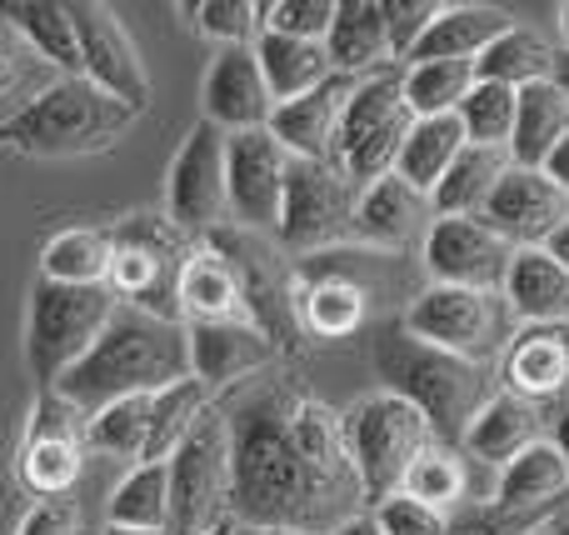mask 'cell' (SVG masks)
<instances>
[{
  "label": "cell",
  "instance_id": "cell-1",
  "mask_svg": "<svg viewBox=\"0 0 569 535\" xmlns=\"http://www.w3.org/2000/svg\"><path fill=\"white\" fill-rule=\"evenodd\" d=\"M216 406L230 436L236 526L330 535L370 511L345 450V420L290 370H266Z\"/></svg>",
  "mask_w": 569,
  "mask_h": 535
},
{
  "label": "cell",
  "instance_id": "cell-2",
  "mask_svg": "<svg viewBox=\"0 0 569 535\" xmlns=\"http://www.w3.org/2000/svg\"><path fill=\"white\" fill-rule=\"evenodd\" d=\"M190 376V340L186 320H160L136 306H116L100 340L56 380V396L70 400L80 416L126 396H156Z\"/></svg>",
  "mask_w": 569,
  "mask_h": 535
},
{
  "label": "cell",
  "instance_id": "cell-3",
  "mask_svg": "<svg viewBox=\"0 0 569 535\" xmlns=\"http://www.w3.org/2000/svg\"><path fill=\"white\" fill-rule=\"evenodd\" d=\"M370 360L375 376H380V390L410 400L430 420L435 440H445V446H460L470 420L495 396V366H475V360H460L450 350L430 346V340L410 336L400 316L375 326Z\"/></svg>",
  "mask_w": 569,
  "mask_h": 535
},
{
  "label": "cell",
  "instance_id": "cell-4",
  "mask_svg": "<svg viewBox=\"0 0 569 535\" xmlns=\"http://www.w3.org/2000/svg\"><path fill=\"white\" fill-rule=\"evenodd\" d=\"M136 110L120 106L86 76H50L26 106L0 120V140L20 156L60 160V156H96L110 150L130 130Z\"/></svg>",
  "mask_w": 569,
  "mask_h": 535
},
{
  "label": "cell",
  "instance_id": "cell-5",
  "mask_svg": "<svg viewBox=\"0 0 569 535\" xmlns=\"http://www.w3.org/2000/svg\"><path fill=\"white\" fill-rule=\"evenodd\" d=\"M206 246H216L226 256V266L240 280V300L246 316L260 336L276 346V356H300L305 326H300V260L284 256L280 240L266 230L246 226H220L206 236Z\"/></svg>",
  "mask_w": 569,
  "mask_h": 535
},
{
  "label": "cell",
  "instance_id": "cell-6",
  "mask_svg": "<svg viewBox=\"0 0 569 535\" xmlns=\"http://www.w3.org/2000/svg\"><path fill=\"white\" fill-rule=\"evenodd\" d=\"M196 240L170 216H130L110 226V270L106 290L120 306H136L146 316L180 320V266Z\"/></svg>",
  "mask_w": 569,
  "mask_h": 535
},
{
  "label": "cell",
  "instance_id": "cell-7",
  "mask_svg": "<svg viewBox=\"0 0 569 535\" xmlns=\"http://www.w3.org/2000/svg\"><path fill=\"white\" fill-rule=\"evenodd\" d=\"M120 300L106 286H56L36 280L26 310V366L40 390H50L110 326Z\"/></svg>",
  "mask_w": 569,
  "mask_h": 535
},
{
  "label": "cell",
  "instance_id": "cell-8",
  "mask_svg": "<svg viewBox=\"0 0 569 535\" xmlns=\"http://www.w3.org/2000/svg\"><path fill=\"white\" fill-rule=\"evenodd\" d=\"M345 420V450H350V466L360 476L365 506H380V501L400 496L405 470L415 466L420 450L435 446V430L410 400L390 396V390H375Z\"/></svg>",
  "mask_w": 569,
  "mask_h": 535
},
{
  "label": "cell",
  "instance_id": "cell-9",
  "mask_svg": "<svg viewBox=\"0 0 569 535\" xmlns=\"http://www.w3.org/2000/svg\"><path fill=\"white\" fill-rule=\"evenodd\" d=\"M410 126H415V110L405 106L400 66L355 80L350 100H345V116H340V136H335V170L355 190L395 176V160H400Z\"/></svg>",
  "mask_w": 569,
  "mask_h": 535
},
{
  "label": "cell",
  "instance_id": "cell-10",
  "mask_svg": "<svg viewBox=\"0 0 569 535\" xmlns=\"http://www.w3.org/2000/svg\"><path fill=\"white\" fill-rule=\"evenodd\" d=\"M400 320L410 336L430 340L460 360H475V366H500V350L515 336V316L505 296L460 286H425Z\"/></svg>",
  "mask_w": 569,
  "mask_h": 535
},
{
  "label": "cell",
  "instance_id": "cell-11",
  "mask_svg": "<svg viewBox=\"0 0 569 535\" xmlns=\"http://www.w3.org/2000/svg\"><path fill=\"white\" fill-rule=\"evenodd\" d=\"M170 476V516L166 535H206L230 521V436L220 406L200 416V426L166 460Z\"/></svg>",
  "mask_w": 569,
  "mask_h": 535
},
{
  "label": "cell",
  "instance_id": "cell-12",
  "mask_svg": "<svg viewBox=\"0 0 569 535\" xmlns=\"http://www.w3.org/2000/svg\"><path fill=\"white\" fill-rule=\"evenodd\" d=\"M355 200L360 190L330 160H290L280 200L276 240L284 256H330L355 240Z\"/></svg>",
  "mask_w": 569,
  "mask_h": 535
},
{
  "label": "cell",
  "instance_id": "cell-13",
  "mask_svg": "<svg viewBox=\"0 0 569 535\" xmlns=\"http://www.w3.org/2000/svg\"><path fill=\"white\" fill-rule=\"evenodd\" d=\"M86 470V416L56 390H36L16 450V476L36 501H66Z\"/></svg>",
  "mask_w": 569,
  "mask_h": 535
},
{
  "label": "cell",
  "instance_id": "cell-14",
  "mask_svg": "<svg viewBox=\"0 0 569 535\" xmlns=\"http://www.w3.org/2000/svg\"><path fill=\"white\" fill-rule=\"evenodd\" d=\"M166 216L186 230L190 240H206L210 230L230 226V196H226V130L210 120H196L180 140V156L170 160L166 186Z\"/></svg>",
  "mask_w": 569,
  "mask_h": 535
},
{
  "label": "cell",
  "instance_id": "cell-15",
  "mask_svg": "<svg viewBox=\"0 0 569 535\" xmlns=\"http://www.w3.org/2000/svg\"><path fill=\"white\" fill-rule=\"evenodd\" d=\"M70 20H76L80 40V76L140 116L150 106V76L146 60H140V46L120 26V16L100 0H70Z\"/></svg>",
  "mask_w": 569,
  "mask_h": 535
},
{
  "label": "cell",
  "instance_id": "cell-16",
  "mask_svg": "<svg viewBox=\"0 0 569 535\" xmlns=\"http://www.w3.org/2000/svg\"><path fill=\"white\" fill-rule=\"evenodd\" d=\"M420 260L435 286L490 290V296H500L505 276H510L515 246L495 236L480 216H440L430 226V236H425Z\"/></svg>",
  "mask_w": 569,
  "mask_h": 535
},
{
  "label": "cell",
  "instance_id": "cell-17",
  "mask_svg": "<svg viewBox=\"0 0 569 535\" xmlns=\"http://www.w3.org/2000/svg\"><path fill=\"white\" fill-rule=\"evenodd\" d=\"M284 176H290V156L270 130H240L226 136V196H230V226L266 230L276 236L280 226V200Z\"/></svg>",
  "mask_w": 569,
  "mask_h": 535
},
{
  "label": "cell",
  "instance_id": "cell-18",
  "mask_svg": "<svg viewBox=\"0 0 569 535\" xmlns=\"http://www.w3.org/2000/svg\"><path fill=\"white\" fill-rule=\"evenodd\" d=\"M480 220L500 240H510L515 250H540V246H550V236L569 220V196L545 170L510 166L505 180L495 186V196L485 200Z\"/></svg>",
  "mask_w": 569,
  "mask_h": 535
},
{
  "label": "cell",
  "instance_id": "cell-19",
  "mask_svg": "<svg viewBox=\"0 0 569 535\" xmlns=\"http://www.w3.org/2000/svg\"><path fill=\"white\" fill-rule=\"evenodd\" d=\"M500 390L550 410L569 396V320L560 326H515L500 350Z\"/></svg>",
  "mask_w": 569,
  "mask_h": 535
},
{
  "label": "cell",
  "instance_id": "cell-20",
  "mask_svg": "<svg viewBox=\"0 0 569 535\" xmlns=\"http://www.w3.org/2000/svg\"><path fill=\"white\" fill-rule=\"evenodd\" d=\"M200 110L216 130L226 136H240V130H266L270 126V86L260 76L256 46H226L216 50L206 70V86H200Z\"/></svg>",
  "mask_w": 569,
  "mask_h": 535
},
{
  "label": "cell",
  "instance_id": "cell-21",
  "mask_svg": "<svg viewBox=\"0 0 569 535\" xmlns=\"http://www.w3.org/2000/svg\"><path fill=\"white\" fill-rule=\"evenodd\" d=\"M435 206L425 190H415L410 180L385 176L375 186L360 190L355 200V240L370 250H390V256H405V250H425V236L435 226Z\"/></svg>",
  "mask_w": 569,
  "mask_h": 535
},
{
  "label": "cell",
  "instance_id": "cell-22",
  "mask_svg": "<svg viewBox=\"0 0 569 535\" xmlns=\"http://www.w3.org/2000/svg\"><path fill=\"white\" fill-rule=\"evenodd\" d=\"M190 376L210 390H236L246 380L276 370V346L256 326H186Z\"/></svg>",
  "mask_w": 569,
  "mask_h": 535
},
{
  "label": "cell",
  "instance_id": "cell-23",
  "mask_svg": "<svg viewBox=\"0 0 569 535\" xmlns=\"http://www.w3.org/2000/svg\"><path fill=\"white\" fill-rule=\"evenodd\" d=\"M350 90H355L350 76H330L310 96H295L270 110L266 130L280 140V150L290 160H330L335 166V136H340V116Z\"/></svg>",
  "mask_w": 569,
  "mask_h": 535
},
{
  "label": "cell",
  "instance_id": "cell-24",
  "mask_svg": "<svg viewBox=\"0 0 569 535\" xmlns=\"http://www.w3.org/2000/svg\"><path fill=\"white\" fill-rule=\"evenodd\" d=\"M545 426H550V420H545L540 406L510 396V390H495V396L480 406V416L470 420V430L460 436V450L470 466L500 476L515 456H525L535 440H545Z\"/></svg>",
  "mask_w": 569,
  "mask_h": 535
},
{
  "label": "cell",
  "instance_id": "cell-25",
  "mask_svg": "<svg viewBox=\"0 0 569 535\" xmlns=\"http://www.w3.org/2000/svg\"><path fill=\"white\" fill-rule=\"evenodd\" d=\"M176 300H180V320H186V326H250L236 270H230L226 256H220L216 246H206V240L190 246L186 266H180Z\"/></svg>",
  "mask_w": 569,
  "mask_h": 535
},
{
  "label": "cell",
  "instance_id": "cell-26",
  "mask_svg": "<svg viewBox=\"0 0 569 535\" xmlns=\"http://www.w3.org/2000/svg\"><path fill=\"white\" fill-rule=\"evenodd\" d=\"M370 320V296L345 270H320L300 260V326L305 340H345L360 336Z\"/></svg>",
  "mask_w": 569,
  "mask_h": 535
},
{
  "label": "cell",
  "instance_id": "cell-27",
  "mask_svg": "<svg viewBox=\"0 0 569 535\" xmlns=\"http://www.w3.org/2000/svg\"><path fill=\"white\" fill-rule=\"evenodd\" d=\"M569 496V466L550 440H535L525 456L495 476V501L490 506L510 511V516H555Z\"/></svg>",
  "mask_w": 569,
  "mask_h": 535
},
{
  "label": "cell",
  "instance_id": "cell-28",
  "mask_svg": "<svg viewBox=\"0 0 569 535\" xmlns=\"http://www.w3.org/2000/svg\"><path fill=\"white\" fill-rule=\"evenodd\" d=\"M500 296L520 326H560V320H569V270L545 246L515 250Z\"/></svg>",
  "mask_w": 569,
  "mask_h": 535
},
{
  "label": "cell",
  "instance_id": "cell-29",
  "mask_svg": "<svg viewBox=\"0 0 569 535\" xmlns=\"http://www.w3.org/2000/svg\"><path fill=\"white\" fill-rule=\"evenodd\" d=\"M325 56H330L335 76L365 80L375 70H390V36H385V16L380 0H340L330 20V36H325Z\"/></svg>",
  "mask_w": 569,
  "mask_h": 535
},
{
  "label": "cell",
  "instance_id": "cell-30",
  "mask_svg": "<svg viewBox=\"0 0 569 535\" xmlns=\"http://www.w3.org/2000/svg\"><path fill=\"white\" fill-rule=\"evenodd\" d=\"M510 26L515 16L500 6H440V16L430 20V30L420 36V46L410 50L405 66H420V60H480Z\"/></svg>",
  "mask_w": 569,
  "mask_h": 535
},
{
  "label": "cell",
  "instance_id": "cell-31",
  "mask_svg": "<svg viewBox=\"0 0 569 535\" xmlns=\"http://www.w3.org/2000/svg\"><path fill=\"white\" fill-rule=\"evenodd\" d=\"M569 136V96L555 80H535L515 96V136H510V160L520 170H540L550 150Z\"/></svg>",
  "mask_w": 569,
  "mask_h": 535
},
{
  "label": "cell",
  "instance_id": "cell-32",
  "mask_svg": "<svg viewBox=\"0 0 569 535\" xmlns=\"http://www.w3.org/2000/svg\"><path fill=\"white\" fill-rule=\"evenodd\" d=\"M0 20L20 40H30V50L56 76H80V40L76 20H70V0H10V6H0Z\"/></svg>",
  "mask_w": 569,
  "mask_h": 535
},
{
  "label": "cell",
  "instance_id": "cell-33",
  "mask_svg": "<svg viewBox=\"0 0 569 535\" xmlns=\"http://www.w3.org/2000/svg\"><path fill=\"white\" fill-rule=\"evenodd\" d=\"M256 60H260V76H266L276 106H284L295 96H310L315 86H325L335 76L320 40H295V36H276V30H260Z\"/></svg>",
  "mask_w": 569,
  "mask_h": 535
},
{
  "label": "cell",
  "instance_id": "cell-34",
  "mask_svg": "<svg viewBox=\"0 0 569 535\" xmlns=\"http://www.w3.org/2000/svg\"><path fill=\"white\" fill-rule=\"evenodd\" d=\"M510 150H490V146H465L455 156V166L445 170V180L430 190L435 216H480L485 200L495 196V186L510 170Z\"/></svg>",
  "mask_w": 569,
  "mask_h": 535
},
{
  "label": "cell",
  "instance_id": "cell-35",
  "mask_svg": "<svg viewBox=\"0 0 569 535\" xmlns=\"http://www.w3.org/2000/svg\"><path fill=\"white\" fill-rule=\"evenodd\" d=\"M400 496L420 501V506L440 511V516H460L470 506V460H465L460 446H445L435 440L430 450L415 456V466L405 470Z\"/></svg>",
  "mask_w": 569,
  "mask_h": 535
},
{
  "label": "cell",
  "instance_id": "cell-36",
  "mask_svg": "<svg viewBox=\"0 0 569 535\" xmlns=\"http://www.w3.org/2000/svg\"><path fill=\"white\" fill-rule=\"evenodd\" d=\"M465 150V130L455 116H430V120H415L410 136L400 146V160H395V176L410 180L415 190L430 196L435 186L445 180V170L455 166V156Z\"/></svg>",
  "mask_w": 569,
  "mask_h": 535
},
{
  "label": "cell",
  "instance_id": "cell-37",
  "mask_svg": "<svg viewBox=\"0 0 569 535\" xmlns=\"http://www.w3.org/2000/svg\"><path fill=\"white\" fill-rule=\"evenodd\" d=\"M216 406V390L200 386L196 376L176 380V386L150 396V436H146V456L140 460H170L176 446L200 426V416Z\"/></svg>",
  "mask_w": 569,
  "mask_h": 535
},
{
  "label": "cell",
  "instance_id": "cell-38",
  "mask_svg": "<svg viewBox=\"0 0 569 535\" xmlns=\"http://www.w3.org/2000/svg\"><path fill=\"white\" fill-rule=\"evenodd\" d=\"M110 270V230L100 226H70L46 240L40 250V280L56 286H106Z\"/></svg>",
  "mask_w": 569,
  "mask_h": 535
},
{
  "label": "cell",
  "instance_id": "cell-39",
  "mask_svg": "<svg viewBox=\"0 0 569 535\" xmlns=\"http://www.w3.org/2000/svg\"><path fill=\"white\" fill-rule=\"evenodd\" d=\"M555 70V46L540 36V30L510 26L480 60H475V80H490V86H510L525 90L535 80H550Z\"/></svg>",
  "mask_w": 569,
  "mask_h": 535
},
{
  "label": "cell",
  "instance_id": "cell-40",
  "mask_svg": "<svg viewBox=\"0 0 569 535\" xmlns=\"http://www.w3.org/2000/svg\"><path fill=\"white\" fill-rule=\"evenodd\" d=\"M166 516H170V476H166V460H140V466L116 486V496H110L106 526L166 535Z\"/></svg>",
  "mask_w": 569,
  "mask_h": 535
},
{
  "label": "cell",
  "instance_id": "cell-41",
  "mask_svg": "<svg viewBox=\"0 0 569 535\" xmlns=\"http://www.w3.org/2000/svg\"><path fill=\"white\" fill-rule=\"evenodd\" d=\"M400 90L415 120L455 116L460 100L475 90V60H420V66H400Z\"/></svg>",
  "mask_w": 569,
  "mask_h": 535
},
{
  "label": "cell",
  "instance_id": "cell-42",
  "mask_svg": "<svg viewBox=\"0 0 569 535\" xmlns=\"http://www.w3.org/2000/svg\"><path fill=\"white\" fill-rule=\"evenodd\" d=\"M146 436H150V396L110 400L96 416H86V450H100L110 460H136L140 466Z\"/></svg>",
  "mask_w": 569,
  "mask_h": 535
},
{
  "label": "cell",
  "instance_id": "cell-43",
  "mask_svg": "<svg viewBox=\"0 0 569 535\" xmlns=\"http://www.w3.org/2000/svg\"><path fill=\"white\" fill-rule=\"evenodd\" d=\"M515 96L510 86H490V80H475V90L460 100L455 120L465 130V146H490V150H510L515 136Z\"/></svg>",
  "mask_w": 569,
  "mask_h": 535
},
{
  "label": "cell",
  "instance_id": "cell-44",
  "mask_svg": "<svg viewBox=\"0 0 569 535\" xmlns=\"http://www.w3.org/2000/svg\"><path fill=\"white\" fill-rule=\"evenodd\" d=\"M190 16H196L200 36L220 40V50L256 46L266 30V6H256V0H200V6H190Z\"/></svg>",
  "mask_w": 569,
  "mask_h": 535
},
{
  "label": "cell",
  "instance_id": "cell-45",
  "mask_svg": "<svg viewBox=\"0 0 569 535\" xmlns=\"http://www.w3.org/2000/svg\"><path fill=\"white\" fill-rule=\"evenodd\" d=\"M340 0H270L266 6V30L276 36H295V40H320L330 36V20Z\"/></svg>",
  "mask_w": 569,
  "mask_h": 535
},
{
  "label": "cell",
  "instance_id": "cell-46",
  "mask_svg": "<svg viewBox=\"0 0 569 535\" xmlns=\"http://www.w3.org/2000/svg\"><path fill=\"white\" fill-rule=\"evenodd\" d=\"M380 16H385V36H390L395 66H405L410 50L420 46V36L430 30V20L440 16V6H435V0H380Z\"/></svg>",
  "mask_w": 569,
  "mask_h": 535
},
{
  "label": "cell",
  "instance_id": "cell-47",
  "mask_svg": "<svg viewBox=\"0 0 569 535\" xmlns=\"http://www.w3.org/2000/svg\"><path fill=\"white\" fill-rule=\"evenodd\" d=\"M370 521L380 526V535H445L450 531V516H440V511L420 506V501H410V496L380 501V506L370 511Z\"/></svg>",
  "mask_w": 569,
  "mask_h": 535
},
{
  "label": "cell",
  "instance_id": "cell-48",
  "mask_svg": "<svg viewBox=\"0 0 569 535\" xmlns=\"http://www.w3.org/2000/svg\"><path fill=\"white\" fill-rule=\"evenodd\" d=\"M550 516H510L500 506H465L460 516H450L445 535H530L540 531Z\"/></svg>",
  "mask_w": 569,
  "mask_h": 535
},
{
  "label": "cell",
  "instance_id": "cell-49",
  "mask_svg": "<svg viewBox=\"0 0 569 535\" xmlns=\"http://www.w3.org/2000/svg\"><path fill=\"white\" fill-rule=\"evenodd\" d=\"M16 535H80V511L76 501H36L26 511Z\"/></svg>",
  "mask_w": 569,
  "mask_h": 535
},
{
  "label": "cell",
  "instance_id": "cell-50",
  "mask_svg": "<svg viewBox=\"0 0 569 535\" xmlns=\"http://www.w3.org/2000/svg\"><path fill=\"white\" fill-rule=\"evenodd\" d=\"M545 420H550V426H545V440H550V446L560 450L565 466H569V396L560 400V406L545 410Z\"/></svg>",
  "mask_w": 569,
  "mask_h": 535
},
{
  "label": "cell",
  "instance_id": "cell-51",
  "mask_svg": "<svg viewBox=\"0 0 569 535\" xmlns=\"http://www.w3.org/2000/svg\"><path fill=\"white\" fill-rule=\"evenodd\" d=\"M540 170H545V176H550V180H555V186H560V190H565V196H569V136H565V140H560V146H555V150H550V160H545V166H540Z\"/></svg>",
  "mask_w": 569,
  "mask_h": 535
},
{
  "label": "cell",
  "instance_id": "cell-52",
  "mask_svg": "<svg viewBox=\"0 0 569 535\" xmlns=\"http://www.w3.org/2000/svg\"><path fill=\"white\" fill-rule=\"evenodd\" d=\"M545 250H550V256H555V260H560V266L569 270V220H565L560 230H555V236H550V246H545Z\"/></svg>",
  "mask_w": 569,
  "mask_h": 535
},
{
  "label": "cell",
  "instance_id": "cell-53",
  "mask_svg": "<svg viewBox=\"0 0 569 535\" xmlns=\"http://www.w3.org/2000/svg\"><path fill=\"white\" fill-rule=\"evenodd\" d=\"M330 535H380V526H375V521H370V511H365V516L345 521V526H340V531H330Z\"/></svg>",
  "mask_w": 569,
  "mask_h": 535
},
{
  "label": "cell",
  "instance_id": "cell-54",
  "mask_svg": "<svg viewBox=\"0 0 569 535\" xmlns=\"http://www.w3.org/2000/svg\"><path fill=\"white\" fill-rule=\"evenodd\" d=\"M0 26H6V20H0ZM10 80H16V56L6 50V30H0V90H6Z\"/></svg>",
  "mask_w": 569,
  "mask_h": 535
},
{
  "label": "cell",
  "instance_id": "cell-55",
  "mask_svg": "<svg viewBox=\"0 0 569 535\" xmlns=\"http://www.w3.org/2000/svg\"><path fill=\"white\" fill-rule=\"evenodd\" d=\"M550 80L569 96V50H555V70H550Z\"/></svg>",
  "mask_w": 569,
  "mask_h": 535
},
{
  "label": "cell",
  "instance_id": "cell-56",
  "mask_svg": "<svg viewBox=\"0 0 569 535\" xmlns=\"http://www.w3.org/2000/svg\"><path fill=\"white\" fill-rule=\"evenodd\" d=\"M545 535H569V511H555V516L545 521Z\"/></svg>",
  "mask_w": 569,
  "mask_h": 535
},
{
  "label": "cell",
  "instance_id": "cell-57",
  "mask_svg": "<svg viewBox=\"0 0 569 535\" xmlns=\"http://www.w3.org/2000/svg\"><path fill=\"white\" fill-rule=\"evenodd\" d=\"M206 535H240V526H236V516H230V521H220V526L206 531Z\"/></svg>",
  "mask_w": 569,
  "mask_h": 535
},
{
  "label": "cell",
  "instance_id": "cell-58",
  "mask_svg": "<svg viewBox=\"0 0 569 535\" xmlns=\"http://www.w3.org/2000/svg\"><path fill=\"white\" fill-rule=\"evenodd\" d=\"M560 36H565V50H569V0L560 6Z\"/></svg>",
  "mask_w": 569,
  "mask_h": 535
},
{
  "label": "cell",
  "instance_id": "cell-59",
  "mask_svg": "<svg viewBox=\"0 0 569 535\" xmlns=\"http://www.w3.org/2000/svg\"><path fill=\"white\" fill-rule=\"evenodd\" d=\"M106 535H150V531H120V526H106Z\"/></svg>",
  "mask_w": 569,
  "mask_h": 535
},
{
  "label": "cell",
  "instance_id": "cell-60",
  "mask_svg": "<svg viewBox=\"0 0 569 535\" xmlns=\"http://www.w3.org/2000/svg\"><path fill=\"white\" fill-rule=\"evenodd\" d=\"M240 535H290V531H246L240 526Z\"/></svg>",
  "mask_w": 569,
  "mask_h": 535
},
{
  "label": "cell",
  "instance_id": "cell-61",
  "mask_svg": "<svg viewBox=\"0 0 569 535\" xmlns=\"http://www.w3.org/2000/svg\"><path fill=\"white\" fill-rule=\"evenodd\" d=\"M530 535H545V526H540V531H530Z\"/></svg>",
  "mask_w": 569,
  "mask_h": 535
}]
</instances>
